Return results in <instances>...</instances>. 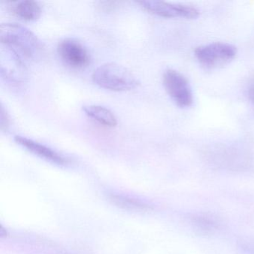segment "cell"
<instances>
[{"label": "cell", "mask_w": 254, "mask_h": 254, "mask_svg": "<svg viewBox=\"0 0 254 254\" xmlns=\"http://www.w3.org/2000/svg\"><path fill=\"white\" fill-rule=\"evenodd\" d=\"M139 5L151 14L164 18H184L187 20L197 19L200 11L192 5L172 3L163 1H139Z\"/></svg>", "instance_id": "5b68a950"}, {"label": "cell", "mask_w": 254, "mask_h": 254, "mask_svg": "<svg viewBox=\"0 0 254 254\" xmlns=\"http://www.w3.org/2000/svg\"><path fill=\"white\" fill-rule=\"evenodd\" d=\"M14 141L18 145L26 148L28 151L46 159V160H50V161L58 163V164H64L66 162L65 159L54 150L33 140V139H29L26 136H20V135L15 136H14Z\"/></svg>", "instance_id": "52a82bcc"}, {"label": "cell", "mask_w": 254, "mask_h": 254, "mask_svg": "<svg viewBox=\"0 0 254 254\" xmlns=\"http://www.w3.org/2000/svg\"><path fill=\"white\" fill-rule=\"evenodd\" d=\"M12 11L19 18L26 21H35L41 15V7L38 2L26 0L13 5Z\"/></svg>", "instance_id": "9c48e42d"}, {"label": "cell", "mask_w": 254, "mask_h": 254, "mask_svg": "<svg viewBox=\"0 0 254 254\" xmlns=\"http://www.w3.org/2000/svg\"><path fill=\"white\" fill-rule=\"evenodd\" d=\"M0 41L3 47L24 60H36L44 53L42 43L27 28L14 23L0 26Z\"/></svg>", "instance_id": "6da1fadb"}, {"label": "cell", "mask_w": 254, "mask_h": 254, "mask_svg": "<svg viewBox=\"0 0 254 254\" xmlns=\"http://www.w3.org/2000/svg\"><path fill=\"white\" fill-rule=\"evenodd\" d=\"M62 62L73 69H82L90 64L89 52L82 44L72 38L62 40L58 46Z\"/></svg>", "instance_id": "8992f818"}, {"label": "cell", "mask_w": 254, "mask_h": 254, "mask_svg": "<svg viewBox=\"0 0 254 254\" xmlns=\"http://www.w3.org/2000/svg\"><path fill=\"white\" fill-rule=\"evenodd\" d=\"M249 97L251 99V102L254 104V85H253L251 89H250Z\"/></svg>", "instance_id": "8fae6325"}, {"label": "cell", "mask_w": 254, "mask_h": 254, "mask_svg": "<svg viewBox=\"0 0 254 254\" xmlns=\"http://www.w3.org/2000/svg\"><path fill=\"white\" fill-rule=\"evenodd\" d=\"M83 111L87 117L102 126L108 127L117 126V119L115 114L105 107L96 105H85L83 107Z\"/></svg>", "instance_id": "ba28073f"}, {"label": "cell", "mask_w": 254, "mask_h": 254, "mask_svg": "<svg viewBox=\"0 0 254 254\" xmlns=\"http://www.w3.org/2000/svg\"><path fill=\"white\" fill-rule=\"evenodd\" d=\"M10 118L3 105H1V130L2 131L8 130L9 127Z\"/></svg>", "instance_id": "30bf717a"}, {"label": "cell", "mask_w": 254, "mask_h": 254, "mask_svg": "<svg viewBox=\"0 0 254 254\" xmlns=\"http://www.w3.org/2000/svg\"><path fill=\"white\" fill-rule=\"evenodd\" d=\"M93 82L105 90L129 91L138 87L139 81L130 70L117 63H106L95 69Z\"/></svg>", "instance_id": "7a4b0ae2"}, {"label": "cell", "mask_w": 254, "mask_h": 254, "mask_svg": "<svg viewBox=\"0 0 254 254\" xmlns=\"http://www.w3.org/2000/svg\"><path fill=\"white\" fill-rule=\"evenodd\" d=\"M236 55V47L227 43H212L200 46L194 50L197 62L207 69H218L228 64L234 60Z\"/></svg>", "instance_id": "3957f363"}, {"label": "cell", "mask_w": 254, "mask_h": 254, "mask_svg": "<svg viewBox=\"0 0 254 254\" xmlns=\"http://www.w3.org/2000/svg\"><path fill=\"white\" fill-rule=\"evenodd\" d=\"M163 83L168 95L178 107L187 108L192 105V90L183 74L175 69H166L163 73Z\"/></svg>", "instance_id": "277c9868"}]
</instances>
